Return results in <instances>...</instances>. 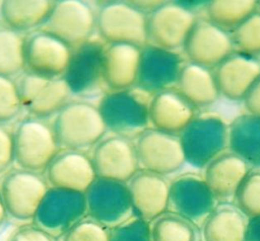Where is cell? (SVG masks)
<instances>
[{"label":"cell","instance_id":"24","mask_svg":"<svg viewBox=\"0 0 260 241\" xmlns=\"http://www.w3.org/2000/svg\"><path fill=\"white\" fill-rule=\"evenodd\" d=\"M176 86L196 108L213 104L220 95L213 70L190 61L182 66Z\"/></svg>","mask_w":260,"mask_h":241},{"label":"cell","instance_id":"15","mask_svg":"<svg viewBox=\"0 0 260 241\" xmlns=\"http://www.w3.org/2000/svg\"><path fill=\"white\" fill-rule=\"evenodd\" d=\"M72 51L58 37L37 29L25 36V69L48 78L63 77L70 62Z\"/></svg>","mask_w":260,"mask_h":241},{"label":"cell","instance_id":"2","mask_svg":"<svg viewBox=\"0 0 260 241\" xmlns=\"http://www.w3.org/2000/svg\"><path fill=\"white\" fill-rule=\"evenodd\" d=\"M52 128L60 148L83 152L94 147L108 131L98 105L83 99L64 105Z\"/></svg>","mask_w":260,"mask_h":241},{"label":"cell","instance_id":"3","mask_svg":"<svg viewBox=\"0 0 260 241\" xmlns=\"http://www.w3.org/2000/svg\"><path fill=\"white\" fill-rule=\"evenodd\" d=\"M179 137L186 163L196 169L229 149V126L217 114L196 115Z\"/></svg>","mask_w":260,"mask_h":241},{"label":"cell","instance_id":"1","mask_svg":"<svg viewBox=\"0 0 260 241\" xmlns=\"http://www.w3.org/2000/svg\"><path fill=\"white\" fill-rule=\"evenodd\" d=\"M151 94L137 86L121 91L106 92L98 108L107 130L130 140L136 139L149 128Z\"/></svg>","mask_w":260,"mask_h":241},{"label":"cell","instance_id":"30","mask_svg":"<svg viewBox=\"0 0 260 241\" xmlns=\"http://www.w3.org/2000/svg\"><path fill=\"white\" fill-rule=\"evenodd\" d=\"M71 91L63 77L51 78L27 108L30 117L44 119L56 115L69 102Z\"/></svg>","mask_w":260,"mask_h":241},{"label":"cell","instance_id":"19","mask_svg":"<svg viewBox=\"0 0 260 241\" xmlns=\"http://www.w3.org/2000/svg\"><path fill=\"white\" fill-rule=\"evenodd\" d=\"M127 185L135 217L150 223L167 212L170 181L166 176L139 169Z\"/></svg>","mask_w":260,"mask_h":241},{"label":"cell","instance_id":"21","mask_svg":"<svg viewBox=\"0 0 260 241\" xmlns=\"http://www.w3.org/2000/svg\"><path fill=\"white\" fill-rule=\"evenodd\" d=\"M197 108L176 88L152 94L149 102V123L152 128L179 135L197 115Z\"/></svg>","mask_w":260,"mask_h":241},{"label":"cell","instance_id":"43","mask_svg":"<svg viewBox=\"0 0 260 241\" xmlns=\"http://www.w3.org/2000/svg\"><path fill=\"white\" fill-rule=\"evenodd\" d=\"M257 11L260 13V1H257Z\"/></svg>","mask_w":260,"mask_h":241},{"label":"cell","instance_id":"7","mask_svg":"<svg viewBox=\"0 0 260 241\" xmlns=\"http://www.w3.org/2000/svg\"><path fill=\"white\" fill-rule=\"evenodd\" d=\"M87 215L83 192L49 187L32 219L34 225L59 238Z\"/></svg>","mask_w":260,"mask_h":241},{"label":"cell","instance_id":"32","mask_svg":"<svg viewBox=\"0 0 260 241\" xmlns=\"http://www.w3.org/2000/svg\"><path fill=\"white\" fill-rule=\"evenodd\" d=\"M233 204L248 218L260 216V169H251L238 187Z\"/></svg>","mask_w":260,"mask_h":241},{"label":"cell","instance_id":"22","mask_svg":"<svg viewBox=\"0 0 260 241\" xmlns=\"http://www.w3.org/2000/svg\"><path fill=\"white\" fill-rule=\"evenodd\" d=\"M141 48L130 44H108L104 51L103 75L108 92L136 86Z\"/></svg>","mask_w":260,"mask_h":241},{"label":"cell","instance_id":"10","mask_svg":"<svg viewBox=\"0 0 260 241\" xmlns=\"http://www.w3.org/2000/svg\"><path fill=\"white\" fill-rule=\"evenodd\" d=\"M87 217L113 229L134 217L127 183L100 178L84 192Z\"/></svg>","mask_w":260,"mask_h":241},{"label":"cell","instance_id":"17","mask_svg":"<svg viewBox=\"0 0 260 241\" xmlns=\"http://www.w3.org/2000/svg\"><path fill=\"white\" fill-rule=\"evenodd\" d=\"M184 63L177 52L146 45L141 48L136 86L151 95L173 88Z\"/></svg>","mask_w":260,"mask_h":241},{"label":"cell","instance_id":"31","mask_svg":"<svg viewBox=\"0 0 260 241\" xmlns=\"http://www.w3.org/2000/svg\"><path fill=\"white\" fill-rule=\"evenodd\" d=\"M25 36L7 26H0V75L12 78L25 69Z\"/></svg>","mask_w":260,"mask_h":241},{"label":"cell","instance_id":"5","mask_svg":"<svg viewBox=\"0 0 260 241\" xmlns=\"http://www.w3.org/2000/svg\"><path fill=\"white\" fill-rule=\"evenodd\" d=\"M147 14L132 2L114 1L100 7L95 28L108 44H130L143 48L147 45Z\"/></svg>","mask_w":260,"mask_h":241},{"label":"cell","instance_id":"16","mask_svg":"<svg viewBox=\"0 0 260 241\" xmlns=\"http://www.w3.org/2000/svg\"><path fill=\"white\" fill-rule=\"evenodd\" d=\"M190 62L214 69L234 52L231 33L207 18H197L183 47Z\"/></svg>","mask_w":260,"mask_h":241},{"label":"cell","instance_id":"38","mask_svg":"<svg viewBox=\"0 0 260 241\" xmlns=\"http://www.w3.org/2000/svg\"><path fill=\"white\" fill-rule=\"evenodd\" d=\"M14 162L13 134L0 124V174L6 172Z\"/></svg>","mask_w":260,"mask_h":241},{"label":"cell","instance_id":"27","mask_svg":"<svg viewBox=\"0 0 260 241\" xmlns=\"http://www.w3.org/2000/svg\"><path fill=\"white\" fill-rule=\"evenodd\" d=\"M55 1L4 0L0 14L5 26L18 32L39 28L48 18Z\"/></svg>","mask_w":260,"mask_h":241},{"label":"cell","instance_id":"25","mask_svg":"<svg viewBox=\"0 0 260 241\" xmlns=\"http://www.w3.org/2000/svg\"><path fill=\"white\" fill-rule=\"evenodd\" d=\"M248 218L233 204L221 202L201 226L202 241H244Z\"/></svg>","mask_w":260,"mask_h":241},{"label":"cell","instance_id":"34","mask_svg":"<svg viewBox=\"0 0 260 241\" xmlns=\"http://www.w3.org/2000/svg\"><path fill=\"white\" fill-rule=\"evenodd\" d=\"M60 241H110V229L85 217L62 235Z\"/></svg>","mask_w":260,"mask_h":241},{"label":"cell","instance_id":"18","mask_svg":"<svg viewBox=\"0 0 260 241\" xmlns=\"http://www.w3.org/2000/svg\"><path fill=\"white\" fill-rule=\"evenodd\" d=\"M50 187L85 192L98 178L90 156L83 151L62 149L45 170Z\"/></svg>","mask_w":260,"mask_h":241},{"label":"cell","instance_id":"36","mask_svg":"<svg viewBox=\"0 0 260 241\" xmlns=\"http://www.w3.org/2000/svg\"><path fill=\"white\" fill-rule=\"evenodd\" d=\"M110 241H151L150 225L134 216L123 224L110 229Z\"/></svg>","mask_w":260,"mask_h":241},{"label":"cell","instance_id":"4","mask_svg":"<svg viewBox=\"0 0 260 241\" xmlns=\"http://www.w3.org/2000/svg\"><path fill=\"white\" fill-rule=\"evenodd\" d=\"M13 137L14 162L21 169L41 173L60 151L52 126L44 119L29 116L21 120Z\"/></svg>","mask_w":260,"mask_h":241},{"label":"cell","instance_id":"28","mask_svg":"<svg viewBox=\"0 0 260 241\" xmlns=\"http://www.w3.org/2000/svg\"><path fill=\"white\" fill-rule=\"evenodd\" d=\"M256 11V0H212L205 7L207 19L230 33Z\"/></svg>","mask_w":260,"mask_h":241},{"label":"cell","instance_id":"23","mask_svg":"<svg viewBox=\"0 0 260 241\" xmlns=\"http://www.w3.org/2000/svg\"><path fill=\"white\" fill-rule=\"evenodd\" d=\"M203 178L218 203L232 199L246 175L253 169L243 158L224 150L204 168Z\"/></svg>","mask_w":260,"mask_h":241},{"label":"cell","instance_id":"8","mask_svg":"<svg viewBox=\"0 0 260 241\" xmlns=\"http://www.w3.org/2000/svg\"><path fill=\"white\" fill-rule=\"evenodd\" d=\"M49 189L40 173L13 168L5 173L0 182V192L8 216L18 221L32 220Z\"/></svg>","mask_w":260,"mask_h":241},{"label":"cell","instance_id":"29","mask_svg":"<svg viewBox=\"0 0 260 241\" xmlns=\"http://www.w3.org/2000/svg\"><path fill=\"white\" fill-rule=\"evenodd\" d=\"M151 241H201V230L189 220L166 212L149 223Z\"/></svg>","mask_w":260,"mask_h":241},{"label":"cell","instance_id":"41","mask_svg":"<svg viewBox=\"0 0 260 241\" xmlns=\"http://www.w3.org/2000/svg\"><path fill=\"white\" fill-rule=\"evenodd\" d=\"M244 241H260V216L248 219Z\"/></svg>","mask_w":260,"mask_h":241},{"label":"cell","instance_id":"20","mask_svg":"<svg viewBox=\"0 0 260 241\" xmlns=\"http://www.w3.org/2000/svg\"><path fill=\"white\" fill-rule=\"evenodd\" d=\"M220 95L230 100H243L253 82L260 75V59L233 52L213 70Z\"/></svg>","mask_w":260,"mask_h":241},{"label":"cell","instance_id":"39","mask_svg":"<svg viewBox=\"0 0 260 241\" xmlns=\"http://www.w3.org/2000/svg\"><path fill=\"white\" fill-rule=\"evenodd\" d=\"M8 241H56L54 237L46 233L36 225H24L16 229Z\"/></svg>","mask_w":260,"mask_h":241},{"label":"cell","instance_id":"37","mask_svg":"<svg viewBox=\"0 0 260 241\" xmlns=\"http://www.w3.org/2000/svg\"><path fill=\"white\" fill-rule=\"evenodd\" d=\"M51 78L26 71L17 80L16 86L23 106H28Z\"/></svg>","mask_w":260,"mask_h":241},{"label":"cell","instance_id":"42","mask_svg":"<svg viewBox=\"0 0 260 241\" xmlns=\"http://www.w3.org/2000/svg\"><path fill=\"white\" fill-rule=\"evenodd\" d=\"M7 216H8V214H7V211L4 206V202H3V198H2V195L0 192V227L5 223Z\"/></svg>","mask_w":260,"mask_h":241},{"label":"cell","instance_id":"35","mask_svg":"<svg viewBox=\"0 0 260 241\" xmlns=\"http://www.w3.org/2000/svg\"><path fill=\"white\" fill-rule=\"evenodd\" d=\"M22 106L15 81L0 75V124L12 120L18 115Z\"/></svg>","mask_w":260,"mask_h":241},{"label":"cell","instance_id":"33","mask_svg":"<svg viewBox=\"0 0 260 241\" xmlns=\"http://www.w3.org/2000/svg\"><path fill=\"white\" fill-rule=\"evenodd\" d=\"M231 37L235 52L258 57L260 55V13L256 11L241 23Z\"/></svg>","mask_w":260,"mask_h":241},{"label":"cell","instance_id":"12","mask_svg":"<svg viewBox=\"0 0 260 241\" xmlns=\"http://www.w3.org/2000/svg\"><path fill=\"white\" fill-rule=\"evenodd\" d=\"M218 204L203 176L184 173L170 182L167 212L179 215L201 228Z\"/></svg>","mask_w":260,"mask_h":241},{"label":"cell","instance_id":"26","mask_svg":"<svg viewBox=\"0 0 260 241\" xmlns=\"http://www.w3.org/2000/svg\"><path fill=\"white\" fill-rule=\"evenodd\" d=\"M229 149L260 169V115L245 113L229 125Z\"/></svg>","mask_w":260,"mask_h":241},{"label":"cell","instance_id":"9","mask_svg":"<svg viewBox=\"0 0 260 241\" xmlns=\"http://www.w3.org/2000/svg\"><path fill=\"white\" fill-rule=\"evenodd\" d=\"M196 19L180 1H164L147 15V45L176 52L184 47Z\"/></svg>","mask_w":260,"mask_h":241},{"label":"cell","instance_id":"14","mask_svg":"<svg viewBox=\"0 0 260 241\" xmlns=\"http://www.w3.org/2000/svg\"><path fill=\"white\" fill-rule=\"evenodd\" d=\"M90 158L100 178L127 183L139 170L134 142L118 135L104 137Z\"/></svg>","mask_w":260,"mask_h":241},{"label":"cell","instance_id":"11","mask_svg":"<svg viewBox=\"0 0 260 241\" xmlns=\"http://www.w3.org/2000/svg\"><path fill=\"white\" fill-rule=\"evenodd\" d=\"M134 144L141 170L166 176L176 173L186 163L179 135L151 127L140 134Z\"/></svg>","mask_w":260,"mask_h":241},{"label":"cell","instance_id":"13","mask_svg":"<svg viewBox=\"0 0 260 241\" xmlns=\"http://www.w3.org/2000/svg\"><path fill=\"white\" fill-rule=\"evenodd\" d=\"M105 48L104 43L89 39L72 51L63 75L72 95L80 98L92 97L106 89L103 75Z\"/></svg>","mask_w":260,"mask_h":241},{"label":"cell","instance_id":"6","mask_svg":"<svg viewBox=\"0 0 260 241\" xmlns=\"http://www.w3.org/2000/svg\"><path fill=\"white\" fill-rule=\"evenodd\" d=\"M95 22L96 13L88 3L60 0L55 1L48 18L38 29L58 37L75 50L90 39Z\"/></svg>","mask_w":260,"mask_h":241},{"label":"cell","instance_id":"40","mask_svg":"<svg viewBox=\"0 0 260 241\" xmlns=\"http://www.w3.org/2000/svg\"><path fill=\"white\" fill-rule=\"evenodd\" d=\"M243 102L248 113L260 115V75L247 91Z\"/></svg>","mask_w":260,"mask_h":241}]
</instances>
